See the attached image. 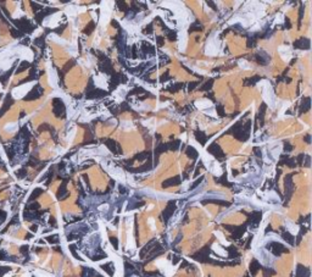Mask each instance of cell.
<instances>
[{
    "instance_id": "6da1fadb",
    "label": "cell",
    "mask_w": 312,
    "mask_h": 277,
    "mask_svg": "<svg viewBox=\"0 0 312 277\" xmlns=\"http://www.w3.org/2000/svg\"><path fill=\"white\" fill-rule=\"evenodd\" d=\"M15 58H16V56H15V53H14V50H11L10 48L2 50V51L0 53V70H1V71H5V70L10 68Z\"/></svg>"
},
{
    "instance_id": "7a4b0ae2",
    "label": "cell",
    "mask_w": 312,
    "mask_h": 277,
    "mask_svg": "<svg viewBox=\"0 0 312 277\" xmlns=\"http://www.w3.org/2000/svg\"><path fill=\"white\" fill-rule=\"evenodd\" d=\"M32 88V83H27V84H21L19 87L12 89V97L15 99H21L23 95H26Z\"/></svg>"
},
{
    "instance_id": "3957f363",
    "label": "cell",
    "mask_w": 312,
    "mask_h": 277,
    "mask_svg": "<svg viewBox=\"0 0 312 277\" xmlns=\"http://www.w3.org/2000/svg\"><path fill=\"white\" fill-rule=\"evenodd\" d=\"M207 152H209L211 155H214L216 159H219V160L226 156V154L223 153L222 148H221L217 143H212V144H210V145L207 147Z\"/></svg>"
},
{
    "instance_id": "277c9868",
    "label": "cell",
    "mask_w": 312,
    "mask_h": 277,
    "mask_svg": "<svg viewBox=\"0 0 312 277\" xmlns=\"http://www.w3.org/2000/svg\"><path fill=\"white\" fill-rule=\"evenodd\" d=\"M105 145H106V148H107L111 153H114L115 155L122 154V149H121L119 144H118L117 142H115V140H112V139H106V140H105Z\"/></svg>"
},
{
    "instance_id": "5b68a950",
    "label": "cell",
    "mask_w": 312,
    "mask_h": 277,
    "mask_svg": "<svg viewBox=\"0 0 312 277\" xmlns=\"http://www.w3.org/2000/svg\"><path fill=\"white\" fill-rule=\"evenodd\" d=\"M254 60H255L258 65H261V66H266V65H268V62L271 61V58H270V56H268L265 51H260V53L255 54Z\"/></svg>"
},
{
    "instance_id": "8992f818",
    "label": "cell",
    "mask_w": 312,
    "mask_h": 277,
    "mask_svg": "<svg viewBox=\"0 0 312 277\" xmlns=\"http://www.w3.org/2000/svg\"><path fill=\"white\" fill-rule=\"evenodd\" d=\"M292 45H294V48H296V49L309 50V49H310V39H309V38H305V37H301V38H299L297 40H295Z\"/></svg>"
},
{
    "instance_id": "52a82bcc",
    "label": "cell",
    "mask_w": 312,
    "mask_h": 277,
    "mask_svg": "<svg viewBox=\"0 0 312 277\" xmlns=\"http://www.w3.org/2000/svg\"><path fill=\"white\" fill-rule=\"evenodd\" d=\"M99 70L101 71V72H104V73H114L115 71H114V67H112V64H111V61L109 59L104 60V61H101L100 64H99Z\"/></svg>"
},
{
    "instance_id": "ba28073f",
    "label": "cell",
    "mask_w": 312,
    "mask_h": 277,
    "mask_svg": "<svg viewBox=\"0 0 312 277\" xmlns=\"http://www.w3.org/2000/svg\"><path fill=\"white\" fill-rule=\"evenodd\" d=\"M105 95H107V92H105V90H102V89H97V88H94V89H92L90 92H87V98L88 99H97V98H102V97H105Z\"/></svg>"
},
{
    "instance_id": "9c48e42d",
    "label": "cell",
    "mask_w": 312,
    "mask_h": 277,
    "mask_svg": "<svg viewBox=\"0 0 312 277\" xmlns=\"http://www.w3.org/2000/svg\"><path fill=\"white\" fill-rule=\"evenodd\" d=\"M151 169H153V165L150 162H146V164H143L139 167H128V171H131L132 174H141V172L150 171Z\"/></svg>"
},
{
    "instance_id": "30bf717a",
    "label": "cell",
    "mask_w": 312,
    "mask_h": 277,
    "mask_svg": "<svg viewBox=\"0 0 312 277\" xmlns=\"http://www.w3.org/2000/svg\"><path fill=\"white\" fill-rule=\"evenodd\" d=\"M310 109H311V99H310V97H305V98H302V100H301V105H300V109H299V115H301V114H305V112L310 111Z\"/></svg>"
},
{
    "instance_id": "8fae6325",
    "label": "cell",
    "mask_w": 312,
    "mask_h": 277,
    "mask_svg": "<svg viewBox=\"0 0 312 277\" xmlns=\"http://www.w3.org/2000/svg\"><path fill=\"white\" fill-rule=\"evenodd\" d=\"M166 150H168L167 149V144H163V143H160V144H157L155 148V152H154V164L157 165V162H158V156L163 153V152H166Z\"/></svg>"
},
{
    "instance_id": "7c38bea8",
    "label": "cell",
    "mask_w": 312,
    "mask_h": 277,
    "mask_svg": "<svg viewBox=\"0 0 312 277\" xmlns=\"http://www.w3.org/2000/svg\"><path fill=\"white\" fill-rule=\"evenodd\" d=\"M141 51H143V54H145V55H155V53H156L155 46L151 45V44L148 43V42H141Z\"/></svg>"
},
{
    "instance_id": "4fadbf2b",
    "label": "cell",
    "mask_w": 312,
    "mask_h": 277,
    "mask_svg": "<svg viewBox=\"0 0 312 277\" xmlns=\"http://www.w3.org/2000/svg\"><path fill=\"white\" fill-rule=\"evenodd\" d=\"M121 75H122V73H116V72H114V73L111 75V78H110V82H109V84H110V90H114L117 86L121 83Z\"/></svg>"
},
{
    "instance_id": "5bb4252c",
    "label": "cell",
    "mask_w": 312,
    "mask_h": 277,
    "mask_svg": "<svg viewBox=\"0 0 312 277\" xmlns=\"http://www.w3.org/2000/svg\"><path fill=\"white\" fill-rule=\"evenodd\" d=\"M194 137L195 139L201 144V145H205L206 144V142H207V136H206V133L205 132H202V131H200V130H195L194 131Z\"/></svg>"
},
{
    "instance_id": "9a60e30c",
    "label": "cell",
    "mask_w": 312,
    "mask_h": 277,
    "mask_svg": "<svg viewBox=\"0 0 312 277\" xmlns=\"http://www.w3.org/2000/svg\"><path fill=\"white\" fill-rule=\"evenodd\" d=\"M178 184H180V178L179 176H176V177H172V178H168V179H166L163 183H162V187L163 188H167V187H173V186H178Z\"/></svg>"
},
{
    "instance_id": "2e32d148",
    "label": "cell",
    "mask_w": 312,
    "mask_h": 277,
    "mask_svg": "<svg viewBox=\"0 0 312 277\" xmlns=\"http://www.w3.org/2000/svg\"><path fill=\"white\" fill-rule=\"evenodd\" d=\"M268 248L271 249V252H273L275 255H279L283 250L284 252H287V249L283 247V245H280V244H278V243H271L270 245H268Z\"/></svg>"
},
{
    "instance_id": "e0dca14e",
    "label": "cell",
    "mask_w": 312,
    "mask_h": 277,
    "mask_svg": "<svg viewBox=\"0 0 312 277\" xmlns=\"http://www.w3.org/2000/svg\"><path fill=\"white\" fill-rule=\"evenodd\" d=\"M185 154H187V156H188V158L192 159V160H196V159L199 158V153H197V150L195 149L194 147H192V145L187 147V149H185Z\"/></svg>"
},
{
    "instance_id": "ac0fdd59",
    "label": "cell",
    "mask_w": 312,
    "mask_h": 277,
    "mask_svg": "<svg viewBox=\"0 0 312 277\" xmlns=\"http://www.w3.org/2000/svg\"><path fill=\"white\" fill-rule=\"evenodd\" d=\"M151 158V153L150 152H143V153H139V154H136L132 160L134 161V160H138V161H145V160H148V159Z\"/></svg>"
},
{
    "instance_id": "d6986e66",
    "label": "cell",
    "mask_w": 312,
    "mask_h": 277,
    "mask_svg": "<svg viewBox=\"0 0 312 277\" xmlns=\"http://www.w3.org/2000/svg\"><path fill=\"white\" fill-rule=\"evenodd\" d=\"M266 109H267V105H266V104H262V105L260 106V110H258V114H257V117H256V119L260 121V125H261V126L263 125V117H265Z\"/></svg>"
},
{
    "instance_id": "ffe728a7",
    "label": "cell",
    "mask_w": 312,
    "mask_h": 277,
    "mask_svg": "<svg viewBox=\"0 0 312 277\" xmlns=\"http://www.w3.org/2000/svg\"><path fill=\"white\" fill-rule=\"evenodd\" d=\"M261 79L260 76H253V77H248V78L244 79V86L249 87V86H255L258 81Z\"/></svg>"
},
{
    "instance_id": "44dd1931",
    "label": "cell",
    "mask_w": 312,
    "mask_h": 277,
    "mask_svg": "<svg viewBox=\"0 0 312 277\" xmlns=\"http://www.w3.org/2000/svg\"><path fill=\"white\" fill-rule=\"evenodd\" d=\"M179 145H180V140H179V139H176V140H172V142L167 143V149H168V150H172V152H176V150H178Z\"/></svg>"
},
{
    "instance_id": "7402d4cb",
    "label": "cell",
    "mask_w": 312,
    "mask_h": 277,
    "mask_svg": "<svg viewBox=\"0 0 312 277\" xmlns=\"http://www.w3.org/2000/svg\"><path fill=\"white\" fill-rule=\"evenodd\" d=\"M212 86H214V79H209V81H206L201 87H200V90L201 92H206V90H210L211 88H212Z\"/></svg>"
},
{
    "instance_id": "603a6c76",
    "label": "cell",
    "mask_w": 312,
    "mask_h": 277,
    "mask_svg": "<svg viewBox=\"0 0 312 277\" xmlns=\"http://www.w3.org/2000/svg\"><path fill=\"white\" fill-rule=\"evenodd\" d=\"M175 208H176L175 203H170V204H168V206L166 208V210H165V213H163V216H165V218H166V220H167V218L171 216V214H172V210H173Z\"/></svg>"
},
{
    "instance_id": "cb8c5ba5",
    "label": "cell",
    "mask_w": 312,
    "mask_h": 277,
    "mask_svg": "<svg viewBox=\"0 0 312 277\" xmlns=\"http://www.w3.org/2000/svg\"><path fill=\"white\" fill-rule=\"evenodd\" d=\"M182 88H183V83H176L172 87H167L166 90H167V92H171V93H176V92L180 90Z\"/></svg>"
},
{
    "instance_id": "d4e9b609",
    "label": "cell",
    "mask_w": 312,
    "mask_h": 277,
    "mask_svg": "<svg viewBox=\"0 0 312 277\" xmlns=\"http://www.w3.org/2000/svg\"><path fill=\"white\" fill-rule=\"evenodd\" d=\"M145 94L146 93V90L145 89H143L141 87H136V88H133L132 90H129V93H128V95H139V94Z\"/></svg>"
},
{
    "instance_id": "484cf974",
    "label": "cell",
    "mask_w": 312,
    "mask_h": 277,
    "mask_svg": "<svg viewBox=\"0 0 312 277\" xmlns=\"http://www.w3.org/2000/svg\"><path fill=\"white\" fill-rule=\"evenodd\" d=\"M94 28H95V23H94L93 21H90V22L87 24V27L83 29V33H84V34H90V33L94 31Z\"/></svg>"
},
{
    "instance_id": "4316f807",
    "label": "cell",
    "mask_w": 312,
    "mask_h": 277,
    "mask_svg": "<svg viewBox=\"0 0 312 277\" xmlns=\"http://www.w3.org/2000/svg\"><path fill=\"white\" fill-rule=\"evenodd\" d=\"M4 130H5V132H7V133H12V132H15V131L17 130V123H7V125L4 127Z\"/></svg>"
},
{
    "instance_id": "83f0119b",
    "label": "cell",
    "mask_w": 312,
    "mask_h": 277,
    "mask_svg": "<svg viewBox=\"0 0 312 277\" xmlns=\"http://www.w3.org/2000/svg\"><path fill=\"white\" fill-rule=\"evenodd\" d=\"M200 31H202V27H201V24H200L199 22H194V23L190 26V28H189V32H190V33H193V32H200Z\"/></svg>"
},
{
    "instance_id": "f1b7e54d",
    "label": "cell",
    "mask_w": 312,
    "mask_h": 277,
    "mask_svg": "<svg viewBox=\"0 0 312 277\" xmlns=\"http://www.w3.org/2000/svg\"><path fill=\"white\" fill-rule=\"evenodd\" d=\"M116 6H118V10H119V11H123V12H127L128 9H129L124 1H116Z\"/></svg>"
},
{
    "instance_id": "f546056e",
    "label": "cell",
    "mask_w": 312,
    "mask_h": 277,
    "mask_svg": "<svg viewBox=\"0 0 312 277\" xmlns=\"http://www.w3.org/2000/svg\"><path fill=\"white\" fill-rule=\"evenodd\" d=\"M216 110H217V114H218V116H221V117H224V116H226L224 106H223L222 104H217V105H216Z\"/></svg>"
},
{
    "instance_id": "4dcf8cb0",
    "label": "cell",
    "mask_w": 312,
    "mask_h": 277,
    "mask_svg": "<svg viewBox=\"0 0 312 277\" xmlns=\"http://www.w3.org/2000/svg\"><path fill=\"white\" fill-rule=\"evenodd\" d=\"M256 37H257V34L254 37H248V42H246V45H248V48H254V46H256Z\"/></svg>"
},
{
    "instance_id": "1f68e13d",
    "label": "cell",
    "mask_w": 312,
    "mask_h": 277,
    "mask_svg": "<svg viewBox=\"0 0 312 277\" xmlns=\"http://www.w3.org/2000/svg\"><path fill=\"white\" fill-rule=\"evenodd\" d=\"M118 109H119L121 114H122V112H124V111H129V110H131V108H129V105H128V103H127V101H123L122 104H119Z\"/></svg>"
},
{
    "instance_id": "d6a6232c",
    "label": "cell",
    "mask_w": 312,
    "mask_h": 277,
    "mask_svg": "<svg viewBox=\"0 0 312 277\" xmlns=\"http://www.w3.org/2000/svg\"><path fill=\"white\" fill-rule=\"evenodd\" d=\"M167 39L170 42H175L177 39V32L176 31H167Z\"/></svg>"
},
{
    "instance_id": "836d02e7",
    "label": "cell",
    "mask_w": 312,
    "mask_h": 277,
    "mask_svg": "<svg viewBox=\"0 0 312 277\" xmlns=\"http://www.w3.org/2000/svg\"><path fill=\"white\" fill-rule=\"evenodd\" d=\"M153 31H154V26L153 23H149L145 28H143V34H151Z\"/></svg>"
},
{
    "instance_id": "e575fe53",
    "label": "cell",
    "mask_w": 312,
    "mask_h": 277,
    "mask_svg": "<svg viewBox=\"0 0 312 277\" xmlns=\"http://www.w3.org/2000/svg\"><path fill=\"white\" fill-rule=\"evenodd\" d=\"M217 181H218L221 184L226 186V187H231V186H232L231 183H228V181H227V178H226V174H224V175H222V177L221 178H217Z\"/></svg>"
},
{
    "instance_id": "d590c367",
    "label": "cell",
    "mask_w": 312,
    "mask_h": 277,
    "mask_svg": "<svg viewBox=\"0 0 312 277\" xmlns=\"http://www.w3.org/2000/svg\"><path fill=\"white\" fill-rule=\"evenodd\" d=\"M305 156H306L305 154H299V155H297V158L295 159V162H296V165H300V166H302Z\"/></svg>"
},
{
    "instance_id": "8d00e7d4",
    "label": "cell",
    "mask_w": 312,
    "mask_h": 277,
    "mask_svg": "<svg viewBox=\"0 0 312 277\" xmlns=\"http://www.w3.org/2000/svg\"><path fill=\"white\" fill-rule=\"evenodd\" d=\"M139 55H138V50H136V44H134L132 48H131V58L133 59H136Z\"/></svg>"
},
{
    "instance_id": "74e56055",
    "label": "cell",
    "mask_w": 312,
    "mask_h": 277,
    "mask_svg": "<svg viewBox=\"0 0 312 277\" xmlns=\"http://www.w3.org/2000/svg\"><path fill=\"white\" fill-rule=\"evenodd\" d=\"M294 150V147L289 142H284V152L285 153H289V152H292Z\"/></svg>"
},
{
    "instance_id": "f35d334b",
    "label": "cell",
    "mask_w": 312,
    "mask_h": 277,
    "mask_svg": "<svg viewBox=\"0 0 312 277\" xmlns=\"http://www.w3.org/2000/svg\"><path fill=\"white\" fill-rule=\"evenodd\" d=\"M171 79V76L168 75V72L167 73H163L161 77H160V82L161 83H165V82H167V81H170Z\"/></svg>"
},
{
    "instance_id": "ab89813d",
    "label": "cell",
    "mask_w": 312,
    "mask_h": 277,
    "mask_svg": "<svg viewBox=\"0 0 312 277\" xmlns=\"http://www.w3.org/2000/svg\"><path fill=\"white\" fill-rule=\"evenodd\" d=\"M156 43H157L158 46H163V44H165V37H161V36L156 37Z\"/></svg>"
},
{
    "instance_id": "60d3db41",
    "label": "cell",
    "mask_w": 312,
    "mask_h": 277,
    "mask_svg": "<svg viewBox=\"0 0 312 277\" xmlns=\"http://www.w3.org/2000/svg\"><path fill=\"white\" fill-rule=\"evenodd\" d=\"M304 9H305V6L301 5L300 11H299V27H300V24H301V19H302V15H304Z\"/></svg>"
},
{
    "instance_id": "b9f144b4",
    "label": "cell",
    "mask_w": 312,
    "mask_h": 277,
    "mask_svg": "<svg viewBox=\"0 0 312 277\" xmlns=\"http://www.w3.org/2000/svg\"><path fill=\"white\" fill-rule=\"evenodd\" d=\"M92 89H94V83H93V78L90 77V78H89V83H88V86H87V92H90Z\"/></svg>"
},
{
    "instance_id": "7bdbcfd3",
    "label": "cell",
    "mask_w": 312,
    "mask_h": 277,
    "mask_svg": "<svg viewBox=\"0 0 312 277\" xmlns=\"http://www.w3.org/2000/svg\"><path fill=\"white\" fill-rule=\"evenodd\" d=\"M197 84H199L197 82H190V83H189V86H188V90H189V92H192L193 89H195V88L197 87Z\"/></svg>"
},
{
    "instance_id": "ee69618b",
    "label": "cell",
    "mask_w": 312,
    "mask_h": 277,
    "mask_svg": "<svg viewBox=\"0 0 312 277\" xmlns=\"http://www.w3.org/2000/svg\"><path fill=\"white\" fill-rule=\"evenodd\" d=\"M202 167H204V165H202V162H201V161H199V164H197V167H196V169H195L194 176H197V175H199V174H200V172H199V171H200V169H202Z\"/></svg>"
},
{
    "instance_id": "f6af8a7d",
    "label": "cell",
    "mask_w": 312,
    "mask_h": 277,
    "mask_svg": "<svg viewBox=\"0 0 312 277\" xmlns=\"http://www.w3.org/2000/svg\"><path fill=\"white\" fill-rule=\"evenodd\" d=\"M253 152H254V154H255V155H256L257 158H261V149H260V148L255 147V148H254Z\"/></svg>"
},
{
    "instance_id": "bcb514c9",
    "label": "cell",
    "mask_w": 312,
    "mask_h": 277,
    "mask_svg": "<svg viewBox=\"0 0 312 277\" xmlns=\"http://www.w3.org/2000/svg\"><path fill=\"white\" fill-rule=\"evenodd\" d=\"M202 179H204V177H200L199 179H196L194 183H193V186L190 187V189H194L196 186H199V184H200V182H202Z\"/></svg>"
},
{
    "instance_id": "7dc6e473",
    "label": "cell",
    "mask_w": 312,
    "mask_h": 277,
    "mask_svg": "<svg viewBox=\"0 0 312 277\" xmlns=\"http://www.w3.org/2000/svg\"><path fill=\"white\" fill-rule=\"evenodd\" d=\"M292 27V24H290V21H289V19L288 17H285V24H284V28L285 29H289Z\"/></svg>"
},
{
    "instance_id": "c3c4849f",
    "label": "cell",
    "mask_w": 312,
    "mask_h": 277,
    "mask_svg": "<svg viewBox=\"0 0 312 277\" xmlns=\"http://www.w3.org/2000/svg\"><path fill=\"white\" fill-rule=\"evenodd\" d=\"M192 111V106H185L184 109H183V115H185V114H188V112H190Z\"/></svg>"
},
{
    "instance_id": "681fc988",
    "label": "cell",
    "mask_w": 312,
    "mask_h": 277,
    "mask_svg": "<svg viewBox=\"0 0 312 277\" xmlns=\"http://www.w3.org/2000/svg\"><path fill=\"white\" fill-rule=\"evenodd\" d=\"M304 140H305L307 144H311V134H306V136L304 137Z\"/></svg>"
},
{
    "instance_id": "f907efd6",
    "label": "cell",
    "mask_w": 312,
    "mask_h": 277,
    "mask_svg": "<svg viewBox=\"0 0 312 277\" xmlns=\"http://www.w3.org/2000/svg\"><path fill=\"white\" fill-rule=\"evenodd\" d=\"M111 24H112V26H114L115 28H117L118 31H121V28H119V24H118V22H116V21H115V20H112V21H111Z\"/></svg>"
},
{
    "instance_id": "816d5d0a",
    "label": "cell",
    "mask_w": 312,
    "mask_h": 277,
    "mask_svg": "<svg viewBox=\"0 0 312 277\" xmlns=\"http://www.w3.org/2000/svg\"><path fill=\"white\" fill-rule=\"evenodd\" d=\"M305 158H306V161H305V166H306V167H310V156H309V155H306Z\"/></svg>"
},
{
    "instance_id": "f5cc1de1",
    "label": "cell",
    "mask_w": 312,
    "mask_h": 277,
    "mask_svg": "<svg viewBox=\"0 0 312 277\" xmlns=\"http://www.w3.org/2000/svg\"><path fill=\"white\" fill-rule=\"evenodd\" d=\"M206 2H207V4L210 5V6H211V9H214V10H217V7H216V4H214L212 1H206Z\"/></svg>"
},
{
    "instance_id": "db71d44e",
    "label": "cell",
    "mask_w": 312,
    "mask_h": 277,
    "mask_svg": "<svg viewBox=\"0 0 312 277\" xmlns=\"http://www.w3.org/2000/svg\"><path fill=\"white\" fill-rule=\"evenodd\" d=\"M118 188H119V191H121V193H126V192H127V191H126V188H124V187H122V186H119V187H118Z\"/></svg>"
},
{
    "instance_id": "11a10c76",
    "label": "cell",
    "mask_w": 312,
    "mask_h": 277,
    "mask_svg": "<svg viewBox=\"0 0 312 277\" xmlns=\"http://www.w3.org/2000/svg\"><path fill=\"white\" fill-rule=\"evenodd\" d=\"M232 172H233V176H236V175H238V171H236V170H233Z\"/></svg>"
},
{
    "instance_id": "9f6ffc18",
    "label": "cell",
    "mask_w": 312,
    "mask_h": 277,
    "mask_svg": "<svg viewBox=\"0 0 312 277\" xmlns=\"http://www.w3.org/2000/svg\"><path fill=\"white\" fill-rule=\"evenodd\" d=\"M1 90H2V88H1V86H0V92H1Z\"/></svg>"
}]
</instances>
